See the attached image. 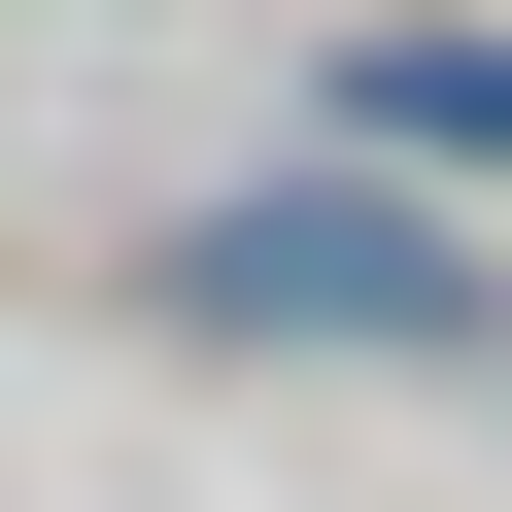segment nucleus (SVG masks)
<instances>
[{
	"mask_svg": "<svg viewBox=\"0 0 512 512\" xmlns=\"http://www.w3.org/2000/svg\"><path fill=\"white\" fill-rule=\"evenodd\" d=\"M342 137H512V35H376V69H342Z\"/></svg>",
	"mask_w": 512,
	"mask_h": 512,
	"instance_id": "obj_2",
	"label": "nucleus"
},
{
	"mask_svg": "<svg viewBox=\"0 0 512 512\" xmlns=\"http://www.w3.org/2000/svg\"><path fill=\"white\" fill-rule=\"evenodd\" d=\"M171 308H239V342H478V274H444L410 205H205Z\"/></svg>",
	"mask_w": 512,
	"mask_h": 512,
	"instance_id": "obj_1",
	"label": "nucleus"
}]
</instances>
